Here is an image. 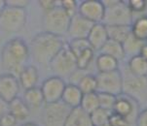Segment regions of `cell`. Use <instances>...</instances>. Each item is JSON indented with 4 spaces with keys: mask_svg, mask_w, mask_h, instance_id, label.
<instances>
[{
    "mask_svg": "<svg viewBox=\"0 0 147 126\" xmlns=\"http://www.w3.org/2000/svg\"><path fill=\"white\" fill-rule=\"evenodd\" d=\"M30 56L27 44L21 38H13L4 45L1 53L2 67L8 74L18 77Z\"/></svg>",
    "mask_w": 147,
    "mask_h": 126,
    "instance_id": "6da1fadb",
    "label": "cell"
},
{
    "mask_svg": "<svg viewBox=\"0 0 147 126\" xmlns=\"http://www.w3.org/2000/svg\"><path fill=\"white\" fill-rule=\"evenodd\" d=\"M66 45L63 37L41 32L34 36L30 45V54L36 62L50 65L59 51Z\"/></svg>",
    "mask_w": 147,
    "mask_h": 126,
    "instance_id": "7a4b0ae2",
    "label": "cell"
},
{
    "mask_svg": "<svg viewBox=\"0 0 147 126\" xmlns=\"http://www.w3.org/2000/svg\"><path fill=\"white\" fill-rule=\"evenodd\" d=\"M105 8L102 23L105 25H131L134 15L128 4L120 0H102Z\"/></svg>",
    "mask_w": 147,
    "mask_h": 126,
    "instance_id": "3957f363",
    "label": "cell"
},
{
    "mask_svg": "<svg viewBox=\"0 0 147 126\" xmlns=\"http://www.w3.org/2000/svg\"><path fill=\"white\" fill-rule=\"evenodd\" d=\"M50 67L57 77L61 79L72 76L78 70L76 56L69 49L67 43L51 61Z\"/></svg>",
    "mask_w": 147,
    "mask_h": 126,
    "instance_id": "277c9868",
    "label": "cell"
},
{
    "mask_svg": "<svg viewBox=\"0 0 147 126\" xmlns=\"http://www.w3.org/2000/svg\"><path fill=\"white\" fill-rule=\"evenodd\" d=\"M71 18L61 9V6L45 13L43 18L44 32L63 37L68 32Z\"/></svg>",
    "mask_w": 147,
    "mask_h": 126,
    "instance_id": "5b68a950",
    "label": "cell"
},
{
    "mask_svg": "<svg viewBox=\"0 0 147 126\" xmlns=\"http://www.w3.org/2000/svg\"><path fill=\"white\" fill-rule=\"evenodd\" d=\"M26 19L27 16L24 9L5 6L0 15V29L6 33H16L24 28Z\"/></svg>",
    "mask_w": 147,
    "mask_h": 126,
    "instance_id": "8992f818",
    "label": "cell"
},
{
    "mask_svg": "<svg viewBox=\"0 0 147 126\" xmlns=\"http://www.w3.org/2000/svg\"><path fill=\"white\" fill-rule=\"evenodd\" d=\"M123 75V92L140 104L147 101V77L131 75L126 69Z\"/></svg>",
    "mask_w": 147,
    "mask_h": 126,
    "instance_id": "52a82bcc",
    "label": "cell"
},
{
    "mask_svg": "<svg viewBox=\"0 0 147 126\" xmlns=\"http://www.w3.org/2000/svg\"><path fill=\"white\" fill-rule=\"evenodd\" d=\"M139 112H140V104L134 98L125 93H121L120 95L116 96V101L112 113L124 117L133 125V123H136Z\"/></svg>",
    "mask_w": 147,
    "mask_h": 126,
    "instance_id": "ba28073f",
    "label": "cell"
},
{
    "mask_svg": "<svg viewBox=\"0 0 147 126\" xmlns=\"http://www.w3.org/2000/svg\"><path fill=\"white\" fill-rule=\"evenodd\" d=\"M96 77L98 81V92L108 93L114 96H118L123 92V75L120 70L98 73Z\"/></svg>",
    "mask_w": 147,
    "mask_h": 126,
    "instance_id": "9c48e42d",
    "label": "cell"
},
{
    "mask_svg": "<svg viewBox=\"0 0 147 126\" xmlns=\"http://www.w3.org/2000/svg\"><path fill=\"white\" fill-rule=\"evenodd\" d=\"M72 109L61 101L53 104H45L43 111L44 126H64Z\"/></svg>",
    "mask_w": 147,
    "mask_h": 126,
    "instance_id": "30bf717a",
    "label": "cell"
},
{
    "mask_svg": "<svg viewBox=\"0 0 147 126\" xmlns=\"http://www.w3.org/2000/svg\"><path fill=\"white\" fill-rule=\"evenodd\" d=\"M66 83L63 79L54 76L44 81L41 86L45 104H53L59 102L64 91Z\"/></svg>",
    "mask_w": 147,
    "mask_h": 126,
    "instance_id": "8fae6325",
    "label": "cell"
},
{
    "mask_svg": "<svg viewBox=\"0 0 147 126\" xmlns=\"http://www.w3.org/2000/svg\"><path fill=\"white\" fill-rule=\"evenodd\" d=\"M105 8L99 0H85L79 4L78 14L93 23L103 21Z\"/></svg>",
    "mask_w": 147,
    "mask_h": 126,
    "instance_id": "7c38bea8",
    "label": "cell"
},
{
    "mask_svg": "<svg viewBox=\"0 0 147 126\" xmlns=\"http://www.w3.org/2000/svg\"><path fill=\"white\" fill-rule=\"evenodd\" d=\"M20 83L18 77L12 74H3L0 76V97L7 103L18 97L20 92Z\"/></svg>",
    "mask_w": 147,
    "mask_h": 126,
    "instance_id": "4fadbf2b",
    "label": "cell"
},
{
    "mask_svg": "<svg viewBox=\"0 0 147 126\" xmlns=\"http://www.w3.org/2000/svg\"><path fill=\"white\" fill-rule=\"evenodd\" d=\"M94 24V23H91L88 19H84L82 16L77 14L74 17H72L70 19L67 34L71 38V40H73V39H87Z\"/></svg>",
    "mask_w": 147,
    "mask_h": 126,
    "instance_id": "5bb4252c",
    "label": "cell"
},
{
    "mask_svg": "<svg viewBox=\"0 0 147 126\" xmlns=\"http://www.w3.org/2000/svg\"><path fill=\"white\" fill-rule=\"evenodd\" d=\"M109 40L108 34H107L106 26L102 23H94L92 27L87 41H88L90 47L94 51H99L101 48L105 45V43Z\"/></svg>",
    "mask_w": 147,
    "mask_h": 126,
    "instance_id": "9a60e30c",
    "label": "cell"
},
{
    "mask_svg": "<svg viewBox=\"0 0 147 126\" xmlns=\"http://www.w3.org/2000/svg\"><path fill=\"white\" fill-rule=\"evenodd\" d=\"M18 80L20 85L26 90L36 87L39 81V72L34 65H26L19 74Z\"/></svg>",
    "mask_w": 147,
    "mask_h": 126,
    "instance_id": "2e32d148",
    "label": "cell"
},
{
    "mask_svg": "<svg viewBox=\"0 0 147 126\" xmlns=\"http://www.w3.org/2000/svg\"><path fill=\"white\" fill-rule=\"evenodd\" d=\"M83 95L84 94L82 93V91L76 85L68 83L64 88L61 101L70 109H76L80 107Z\"/></svg>",
    "mask_w": 147,
    "mask_h": 126,
    "instance_id": "e0dca14e",
    "label": "cell"
},
{
    "mask_svg": "<svg viewBox=\"0 0 147 126\" xmlns=\"http://www.w3.org/2000/svg\"><path fill=\"white\" fill-rule=\"evenodd\" d=\"M64 126H94L90 115L85 113L81 108L72 109Z\"/></svg>",
    "mask_w": 147,
    "mask_h": 126,
    "instance_id": "ac0fdd59",
    "label": "cell"
},
{
    "mask_svg": "<svg viewBox=\"0 0 147 126\" xmlns=\"http://www.w3.org/2000/svg\"><path fill=\"white\" fill-rule=\"evenodd\" d=\"M9 113L13 115L18 121H22L26 120L29 117L30 109L28 108L24 99L17 97L9 103Z\"/></svg>",
    "mask_w": 147,
    "mask_h": 126,
    "instance_id": "d6986e66",
    "label": "cell"
},
{
    "mask_svg": "<svg viewBox=\"0 0 147 126\" xmlns=\"http://www.w3.org/2000/svg\"><path fill=\"white\" fill-rule=\"evenodd\" d=\"M94 63L98 73H109L119 70V61L107 54L99 53Z\"/></svg>",
    "mask_w": 147,
    "mask_h": 126,
    "instance_id": "ffe728a7",
    "label": "cell"
},
{
    "mask_svg": "<svg viewBox=\"0 0 147 126\" xmlns=\"http://www.w3.org/2000/svg\"><path fill=\"white\" fill-rule=\"evenodd\" d=\"M109 40L123 44L131 33V25H105Z\"/></svg>",
    "mask_w": 147,
    "mask_h": 126,
    "instance_id": "44dd1931",
    "label": "cell"
},
{
    "mask_svg": "<svg viewBox=\"0 0 147 126\" xmlns=\"http://www.w3.org/2000/svg\"><path fill=\"white\" fill-rule=\"evenodd\" d=\"M24 101L30 110L39 109L43 104H45L41 88L34 87L31 89L26 90L24 95Z\"/></svg>",
    "mask_w": 147,
    "mask_h": 126,
    "instance_id": "7402d4cb",
    "label": "cell"
},
{
    "mask_svg": "<svg viewBox=\"0 0 147 126\" xmlns=\"http://www.w3.org/2000/svg\"><path fill=\"white\" fill-rule=\"evenodd\" d=\"M126 69L131 75L147 77V61L140 55H136L129 58Z\"/></svg>",
    "mask_w": 147,
    "mask_h": 126,
    "instance_id": "603a6c76",
    "label": "cell"
},
{
    "mask_svg": "<svg viewBox=\"0 0 147 126\" xmlns=\"http://www.w3.org/2000/svg\"><path fill=\"white\" fill-rule=\"evenodd\" d=\"M76 85L83 94L98 92V81H96V75L93 74H84L77 81Z\"/></svg>",
    "mask_w": 147,
    "mask_h": 126,
    "instance_id": "cb8c5ba5",
    "label": "cell"
},
{
    "mask_svg": "<svg viewBox=\"0 0 147 126\" xmlns=\"http://www.w3.org/2000/svg\"><path fill=\"white\" fill-rule=\"evenodd\" d=\"M144 43H146V42L138 40V38H136L131 33L128 36V38L124 41V43L122 44L124 53H125V56H129V58H131L133 56L139 55V53H140V50L144 45Z\"/></svg>",
    "mask_w": 147,
    "mask_h": 126,
    "instance_id": "d4e9b609",
    "label": "cell"
},
{
    "mask_svg": "<svg viewBox=\"0 0 147 126\" xmlns=\"http://www.w3.org/2000/svg\"><path fill=\"white\" fill-rule=\"evenodd\" d=\"M100 53L103 54H107V55L111 56V57L117 59L118 61L123 60L125 56V53H124V49L122 44L118 43V42L112 41V40H108L105 43L101 50L99 51Z\"/></svg>",
    "mask_w": 147,
    "mask_h": 126,
    "instance_id": "484cf974",
    "label": "cell"
},
{
    "mask_svg": "<svg viewBox=\"0 0 147 126\" xmlns=\"http://www.w3.org/2000/svg\"><path fill=\"white\" fill-rule=\"evenodd\" d=\"M131 34L142 42H147V16L134 19L131 25Z\"/></svg>",
    "mask_w": 147,
    "mask_h": 126,
    "instance_id": "4316f807",
    "label": "cell"
},
{
    "mask_svg": "<svg viewBox=\"0 0 147 126\" xmlns=\"http://www.w3.org/2000/svg\"><path fill=\"white\" fill-rule=\"evenodd\" d=\"M79 108H81L85 113H89V115H91L93 112L98 110L99 108V100H98V92L84 94L81 101V105Z\"/></svg>",
    "mask_w": 147,
    "mask_h": 126,
    "instance_id": "83f0119b",
    "label": "cell"
},
{
    "mask_svg": "<svg viewBox=\"0 0 147 126\" xmlns=\"http://www.w3.org/2000/svg\"><path fill=\"white\" fill-rule=\"evenodd\" d=\"M94 53H96V51H94L91 48H89L83 51L82 53H80L78 55H76L78 70L86 71L87 69L91 66V64L93 63V61H94Z\"/></svg>",
    "mask_w": 147,
    "mask_h": 126,
    "instance_id": "f1b7e54d",
    "label": "cell"
},
{
    "mask_svg": "<svg viewBox=\"0 0 147 126\" xmlns=\"http://www.w3.org/2000/svg\"><path fill=\"white\" fill-rule=\"evenodd\" d=\"M112 112L106 111L104 109L98 108V110H96L90 115V118L91 121L93 123L94 126H100V125H105L108 124L109 117H110Z\"/></svg>",
    "mask_w": 147,
    "mask_h": 126,
    "instance_id": "f546056e",
    "label": "cell"
},
{
    "mask_svg": "<svg viewBox=\"0 0 147 126\" xmlns=\"http://www.w3.org/2000/svg\"><path fill=\"white\" fill-rule=\"evenodd\" d=\"M98 94L99 100V108L109 111V112H112L114 104H115L116 101V96L108 94V93H101V92H98Z\"/></svg>",
    "mask_w": 147,
    "mask_h": 126,
    "instance_id": "4dcf8cb0",
    "label": "cell"
},
{
    "mask_svg": "<svg viewBox=\"0 0 147 126\" xmlns=\"http://www.w3.org/2000/svg\"><path fill=\"white\" fill-rule=\"evenodd\" d=\"M67 45H68L69 49H70L75 56L78 55L79 53L85 51L86 49L91 48L87 39H73L69 43H67Z\"/></svg>",
    "mask_w": 147,
    "mask_h": 126,
    "instance_id": "1f68e13d",
    "label": "cell"
},
{
    "mask_svg": "<svg viewBox=\"0 0 147 126\" xmlns=\"http://www.w3.org/2000/svg\"><path fill=\"white\" fill-rule=\"evenodd\" d=\"M61 7L70 18L78 14L79 4L75 0H61Z\"/></svg>",
    "mask_w": 147,
    "mask_h": 126,
    "instance_id": "d6a6232c",
    "label": "cell"
},
{
    "mask_svg": "<svg viewBox=\"0 0 147 126\" xmlns=\"http://www.w3.org/2000/svg\"><path fill=\"white\" fill-rule=\"evenodd\" d=\"M127 4L133 15L143 13L147 9L146 0H129L127 1Z\"/></svg>",
    "mask_w": 147,
    "mask_h": 126,
    "instance_id": "836d02e7",
    "label": "cell"
},
{
    "mask_svg": "<svg viewBox=\"0 0 147 126\" xmlns=\"http://www.w3.org/2000/svg\"><path fill=\"white\" fill-rule=\"evenodd\" d=\"M108 124L109 126H131V124L128 120H126L124 117H122L114 113H112L110 117H109Z\"/></svg>",
    "mask_w": 147,
    "mask_h": 126,
    "instance_id": "e575fe53",
    "label": "cell"
},
{
    "mask_svg": "<svg viewBox=\"0 0 147 126\" xmlns=\"http://www.w3.org/2000/svg\"><path fill=\"white\" fill-rule=\"evenodd\" d=\"M38 3L45 13H48L52 10L56 9L57 7L61 6V1H57V0H42Z\"/></svg>",
    "mask_w": 147,
    "mask_h": 126,
    "instance_id": "d590c367",
    "label": "cell"
},
{
    "mask_svg": "<svg viewBox=\"0 0 147 126\" xmlns=\"http://www.w3.org/2000/svg\"><path fill=\"white\" fill-rule=\"evenodd\" d=\"M30 3L28 0H5V5L7 7H11V8L16 9H24Z\"/></svg>",
    "mask_w": 147,
    "mask_h": 126,
    "instance_id": "8d00e7d4",
    "label": "cell"
},
{
    "mask_svg": "<svg viewBox=\"0 0 147 126\" xmlns=\"http://www.w3.org/2000/svg\"><path fill=\"white\" fill-rule=\"evenodd\" d=\"M18 120L9 112L0 117V126H16Z\"/></svg>",
    "mask_w": 147,
    "mask_h": 126,
    "instance_id": "74e56055",
    "label": "cell"
},
{
    "mask_svg": "<svg viewBox=\"0 0 147 126\" xmlns=\"http://www.w3.org/2000/svg\"><path fill=\"white\" fill-rule=\"evenodd\" d=\"M134 124L136 126H147V108L139 112Z\"/></svg>",
    "mask_w": 147,
    "mask_h": 126,
    "instance_id": "f35d334b",
    "label": "cell"
},
{
    "mask_svg": "<svg viewBox=\"0 0 147 126\" xmlns=\"http://www.w3.org/2000/svg\"><path fill=\"white\" fill-rule=\"evenodd\" d=\"M9 112V103H7L3 98L0 97V117Z\"/></svg>",
    "mask_w": 147,
    "mask_h": 126,
    "instance_id": "ab89813d",
    "label": "cell"
},
{
    "mask_svg": "<svg viewBox=\"0 0 147 126\" xmlns=\"http://www.w3.org/2000/svg\"><path fill=\"white\" fill-rule=\"evenodd\" d=\"M139 55L147 61V42L146 43H144V45L142 46V48H141L140 53H139Z\"/></svg>",
    "mask_w": 147,
    "mask_h": 126,
    "instance_id": "60d3db41",
    "label": "cell"
},
{
    "mask_svg": "<svg viewBox=\"0 0 147 126\" xmlns=\"http://www.w3.org/2000/svg\"><path fill=\"white\" fill-rule=\"evenodd\" d=\"M5 0H0V15H1V13H2V11L4 10V8H5Z\"/></svg>",
    "mask_w": 147,
    "mask_h": 126,
    "instance_id": "b9f144b4",
    "label": "cell"
},
{
    "mask_svg": "<svg viewBox=\"0 0 147 126\" xmlns=\"http://www.w3.org/2000/svg\"><path fill=\"white\" fill-rule=\"evenodd\" d=\"M22 126H38V125L35 124V123H33V122H26V123H24Z\"/></svg>",
    "mask_w": 147,
    "mask_h": 126,
    "instance_id": "7bdbcfd3",
    "label": "cell"
},
{
    "mask_svg": "<svg viewBox=\"0 0 147 126\" xmlns=\"http://www.w3.org/2000/svg\"><path fill=\"white\" fill-rule=\"evenodd\" d=\"M100 126H109V124H105V125H100Z\"/></svg>",
    "mask_w": 147,
    "mask_h": 126,
    "instance_id": "ee69618b",
    "label": "cell"
}]
</instances>
